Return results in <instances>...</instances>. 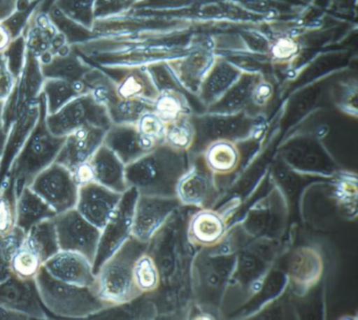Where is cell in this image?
Returning <instances> with one entry per match:
<instances>
[{
    "label": "cell",
    "instance_id": "obj_55",
    "mask_svg": "<svg viewBox=\"0 0 358 320\" xmlns=\"http://www.w3.org/2000/svg\"><path fill=\"white\" fill-rule=\"evenodd\" d=\"M71 173H72L73 177H74V180L78 184V186L90 183V182H94L93 168H92L91 163L90 162L76 167Z\"/></svg>",
    "mask_w": 358,
    "mask_h": 320
},
{
    "label": "cell",
    "instance_id": "obj_38",
    "mask_svg": "<svg viewBox=\"0 0 358 320\" xmlns=\"http://www.w3.org/2000/svg\"><path fill=\"white\" fill-rule=\"evenodd\" d=\"M22 242L36 252L45 263L60 250L53 219H45L31 228L24 234Z\"/></svg>",
    "mask_w": 358,
    "mask_h": 320
},
{
    "label": "cell",
    "instance_id": "obj_7",
    "mask_svg": "<svg viewBox=\"0 0 358 320\" xmlns=\"http://www.w3.org/2000/svg\"><path fill=\"white\" fill-rule=\"evenodd\" d=\"M45 310L57 317L92 318L110 307L96 292L95 286H80L56 279L45 268L35 277Z\"/></svg>",
    "mask_w": 358,
    "mask_h": 320
},
{
    "label": "cell",
    "instance_id": "obj_19",
    "mask_svg": "<svg viewBox=\"0 0 358 320\" xmlns=\"http://www.w3.org/2000/svg\"><path fill=\"white\" fill-rule=\"evenodd\" d=\"M22 35L26 39L27 51L43 64L55 55H64L72 51L66 37L56 29L49 13L35 8Z\"/></svg>",
    "mask_w": 358,
    "mask_h": 320
},
{
    "label": "cell",
    "instance_id": "obj_39",
    "mask_svg": "<svg viewBox=\"0 0 358 320\" xmlns=\"http://www.w3.org/2000/svg\"><path fill=\"white\" fill-rule=\"evenodd\" d=\"M133 274L136 288L142 295L154 294L160 288V272L154 257L148 250L136 259Z\"/></svg>",
    "mask_w": 358,
    "mask_h": 320
},
{
    "label": "cell",
    "instance_id": "obj_20",
    "mask_svg": "<svg viewBox=\"0 0 358 320\" xmlns=\"http://www.w3.org/2000/svg\"><path fill=\"white\" fill-rule=\"evenodd\" d=\"M0 305L24 314L29 319L49 318L39 297L35 278L24 279L12 274L0 282Z\"/></svg>",
    "mask_w": 358,
    "mask_h": 320
},
{
    "label": "cell",
    "instance_id": "obj_34",
    "mask_svg": "<svg viewBox=\"0 0 358 320\" xmlns=\"http://www.w3.org/2000/svg\"><path fill=\"white\" fill-rule=\"evenodd\" d=\"M330 196L343 217H357V175L356 173L339 169L330 177Z\"/></svg>",
    "mask_w": 358,
    "mask_h": 320
},
{
    "label": "cell",
    "instance_id": "obj_43",
    "mask_svg": "<svg viewBox=\"0 0 358 320\" xmlns=\"http://www.w3.org/2000/svg\"><path fill=\"white\" fill-rule=\"evenodd\" d=\"M15 185L9 175L0 187V235L11 232L16 227Z\"/></svg>",
    "mask_w": 358,
    "mask_h": 320
},
{
    "label": "cell",
    "instance_id": "obj_31",
    "mask_svg": "<svg viewBox=\"0 0 358 320\" xmlns=\"http://www.w3.org/2000/svg\"><path fill=\"white\" fill-rule=\"evenodd\" d=\"M201 156L205 165L217 179L234 175L242 163L241 144L225 140L209 144Z\"/></svg>",
    "mask_w": 358,
    "mask_h": 320
},
{
    "label": "cell",
    "instance_id": "obj_15",
    "mask_svg": "<svg viewBox=\"0 0 358 320\" xmlns=\"http://www.w3.org/2000/svg\"><path fill=\"white\" fill-rule=\"evenodd\" d=\"M29 187L38 194L55 211L56 214L76 206L78 184L72 173L58 163L54 162L41 171Z\"/></svg>",
    "mask_w": 358,
    "mask_h": 320
},
{
    "label": "cell",
    "instance_id": "obj_9",
    "mask_svg": "<svg viewBox=\"0 0 358 320\" xmlns=\"http://www.w3.org/2000/svg\"><path fill=\"white\" fill-rule=\"evenodd\" d=\"M282 165L291 173L330 179L341 166L320 137L312 133L291 136L278 150Z\"/></svg>",
    "mask_w": 358,
    "mask_h": 320
},
{
    "label": "cell",
    "instance_id": "obj_30",
    "mask_svg": "<svg viewBox=\"0 0 358 320\" xmlns=\"http://www.w3.org/2000/svg\"><path fill=\"white\" fill-rule=\"evenodd\" d=\"M90 163L93 168L94 182L118 194H124L129 189L125 179V165L108 146L102 144Z\"/></svg>",
    "mask_w": 358,
    "mask_h": 320
},
{
    "label": "cell",
    "instance_id": "obj_5",
    "mask_svg": "<svg viewBox=\"0 0 358 320\" xmlns=\"http://www.w3.org/2000/svg\"><path fill=\"white\" fill-rule=\"evenodd\" d=\"M148 244L129 236L96 273L95 289L102 300L114 307L142 296L134 282L136 259L148 250Z\"/></svg>",
    "mask_w": 358,
    "mask_h": 320
},
{
    "label": "cell",
    "instance_id": "obj_17",
    "mask_svg": "<svg viewBox=\"0 0 358 320\" xmlns=\"http://www.w3.org/2000/svg\"><path fill=\"white\" fill-rule=\"evenodd\" d=\"M181 207L177 198L139 194L134 209L131 236L148 244Z\"/></svg>",
    "mask_w": 358,
    "mask_h": 320
},
{
    "label": "cell",
    "instance_id": "obj_18",
    "mask_svg": "<svg viewBox=\"0 0 358 320\" xmlns=\"http://www.w3.org/2000/svg\"><path fill=\"white\" fill-rule=\"evenodd\" d=\"M138 194L135 188H129L122 194L116 210L101 230L97 252L94 259V273H97L102 263L131 235L134 209Z\"/></svg>",
    "mask_w": 358,
    "mask_h": 320
},
{
    "label": "cell",
    "instance_id": "obj_32",
    "mask_svg": "<svg viewBox=\"0 0 358 320\" xmlns=\"http://www.w3.org/2000/svg\"><path fill=\"white\" fill-rule=\"evenodd\" d=\"M261 73L244 72L238 81L205 112L210 114L234 115L247 112L250 106L251 92Z\"/></svg>",
    "mask_w": 358,
    "mask_h": 320
},
{
    "label": "cell",
    "instance_id": "obj_60",
    "mask_svg": "<svg viewBox=\"0 0 358 320\" xmlns=\"http://www.w3.org/2000/svg\"><path fill=\"white\" fill-rule=\"evenodd\" d=\"M1 106H3V103L0 104V129H3V119H1Z\"/></svg>",
    "mask_w": 358,
    "mask_h": 320
},
{
    "label": "cell",
    "instance_id": "obj_35",
    "mask_svg": "<svg viewBox=\"0 0 358 320\" xmlns=\"http://www.w3.org/2000/svg\"><path fill=\"white\" fill-rule=\"evenodd\" d=\"M91 68V64L72 49L70 53L64 55L53 56L48 64L41 66V72L45 79H62L76 82L83 80Z\"/></svg>",
    "mask_w": 358,
    "mask_h": 320
},
{
    "label": "cell",
    "instance_id": "obj_8",
    "mask_svg": "<svg viewBox=\"0 0 358 320\" xmlns=\"http://www.w3.org/2000/svg\"><path fill=\"white\" fill-rule=\"evenodd\" d=\"M194 127V145L189 154H201L203 150L215 141H231L242 144L257 139L264 129L263 116H250L247 112L234 115L203 114L192 115Z\"/></svg>",
    "mask_w": 358,
    "mask_h": 320
},
{
    "label": "cell",
    "instance_id": "obj_59",
    "mask_svg": "<svg viewBox=\"0 0 358 320\" xmlns=\"http://www.w3.org/2000/svg\"><path fill=\"white\" fill-rule=\"evenodd\" d=\"M8 133L3 129H0V160L3 158L5 152L6 143H7Z\"/></svg>",
    "mask_w": 358,
    "mask_h": 320
},
{
    "label": "cell",
    "instance_id": "obj_37",
    "mask_svg": "<svg viewBox=\"0 0 358 320\" xmlns=\"http://www.w3.org/2000/svg\"><path fill=\"white\" fill-rule=\"evenodd\" d=\"M152 110L166 124L194 114L189 101L182 89H161L152 103Z\"/></svg>",
    "mask_w": 358,
    "mask_h": 320
},
{
    "label": "cell",
    "instance_id": "obj_3",
    "mask_svg": "<svg viewBox=\"0 0 358 320\" xmlns=\"http://www.w3.org/2000/svg\"><path fill=\"white\" fill-rule=\"evenodd\" d=\"M236 259V253L222 252L215 247L196 249L189 272L192 307L199 313L194 319L221 318L220 309Z\"/></svg>",
    "mask_w": 358,
    "mask_h": 320
},
{
    "label": "cell",
    "instance_id": "obj_26",
    "mask_svg": "<svg viewBox=\"0 0 358 320\" xmlns=\"http://www.w3.org/2000/svg\"><path fill=\"white\" fill-rule=\"evenodd\" d=\"M106 131V129L89 127L66 136L55 162L70 171L90 162L98 148L103 144Z\"/></svg>",
    "mask_w": 358,
    "mask_h": 320
},
{
    "label": "cell",
    "instance_id": "obj_41",
    "mask_svg": "<svg viewBox=\"0 0 358 320\" xmlns=\"http://www.w3.org/2000/svg\"><path fill=\"white\" fill-rule=\"evenodd\" d=\"M48 13L53 24H55L56 29L66 37L71 47L95 38V34L91 29L85 28L78 22L71 20L59 11L55 6H53Z\"/></svg>",
    "mask_w": 358,
    "mask_h": 320
},
{
    "label": "cell",
    "instance_id": "obj_61",
    "mask_svg": "<svg viewBox=\"0 0 358 320\" xmlns=\"http://www.w3.org/2000/svg\"><path fill=\"white\" fill-rule=\"evenodd\" d=\"M3 60V54L0 53V62Z\"/></svg>",
    "mask_w": 358,
    "mask_h": 320
},
{
    "label": "cell",
    "instance_id": "obj_25",
    "mask_svg": "<svg viewBox=\"0 0 358 320\" xmlns=\"http://www.w3.org/2000/svg\"><path fill=\"white\" fill-rule=\"evenodd\" d=\"M43 268L60 282L80 286H95L93 263L80 253L59 250L45 261Z\"/></svg>",
    "mask_w": 358,
    "mask_h": 320
},
{
    "label": "cell",
    "instance_id": "obj_40",
    "mask_svg": "<svg viewBox=\"0 0 358 320\" xmlns=\"http://www.w3.org/2000/svg\"><path fill=\"white\" fill-rule=\"evenodd\" d=\"M152 110V103L135 99L119 98L110 108H106L113 124L136 125L144 112Z\"/></svg>",
    "mask_w": 358,
    "mask_h": 320
},
{
    "label": "cell",
    "instance_id": "obj_49",
    "mask_svg": "<svg viewBox=\"0 0 358 320\" xmlns=\"http://www.w3.org/2000/svg\"><path fill=\"white\" fill-rule=\"evenodd\" d=\"M301 52V43L295 37L282 35L272 41L269 55L273 62L287 64L292 62Z\"/></svg>",
    "mask_w": 358,
    "mask_h": 320
},
{
    "label": "cell",
    "instance_id": "obj_45",
    "mask_svg": "<svg viewBox=\"0 0 358 320\" xmlns=\"http://www.w3.org/2000/svg\"><path fill=\"white\" fill-rule=\"evenodd\" d=\"M96 0H55L54 6L74 22L91 29L95 22Z\"/></svg>",
    "mask_w": 358,
    "mask_h": 320
},
{
    "label": "cell",
    "instance_id": "obj_48",
    "mask_svg": "<svg viewBox=\"0 0 358 320\" xmlns=\"http://www.w3.org/2000/svg\"><path fill=\"white\" fill-rule=\"evenodd\" d=\"M275 89L273 83L263 74H259L252 87L250 106L247 114L250 116H263L269 104L273 100Z\"/></svg>",
    "mask_w": 358,
    "mask_h": 320
},
{
    "label": "cell",
    "instance_id": "obj_22",
    "mask_svg": "<svg viewBox=\"0 0 358 320\" xmlns=\"http://www.w3.org/2000/svg\"><path fill=\"white\" fill-rule=\"evenodd\" d=\"M122 194L96 182H90L79 186L75 209L87 221L102 230L116 210Z\"/></svg>",
    "mask_w": 358,
    "mask_h": 320
},
{
    "label": "cell",
    "instance_id": "obj_42",
    "mask_svg": "<svg viewBox=\"0 0 358 320\" xmlns=\"http://www.w3.org/2000/svg\"><path fill=\"white\" fill-rule=\"evenodd\" d=\"M192 115L166 124L164 139V143L166 145L171 146L173 150H180V152H190L194 145V138H196Z\"/></svg>",
    "mask_w": 358,
    "mask_h": 320
},
{
    "label": "cell",
    "instance_id": "obj_1",
    "mask_svg": "<svg viewBox=\"0 0 358 320\" xmlns=\"http://www.w3.org/2000/svg\"><path fill=\"white\" fill-rule=\"evenodd\" d=\"M282 250V240L259 238L236 252V263L224 293L220 316L226 317L248 305L264 291Z\"/></svg>",
    "mask_w": 358,
    "mask_h": 320
},
{
    "label": "cell",
    "instance_id": "obj_53",
    "mask_svg": "<svg viewBox=\"0 0 358 320\" xmlns=\"http://www.w3.org/2000/svg\"><path fill=\"white\" fill-rule=\"evenodd\" d=\"M159 92L164 89H181L166 62L158 61L146 66Z\"/></svg>",
    "mask_w": 358,
    "mask_h": 320
},
{
    "label": "cell",
    "instance_id": "obj_50",
    "mask_svg": "<svg viewBox=\"0 0 358 320\" xmlns=\"http://www.w3.org/2000/svg\"><path fill=\"white\" fill-rule=\"evenodd\" d=\"M136 127L142 136L157 145L164 143L166 123L154 110H150L144 112L136 123Z\"/></svg>",
    "mask_w": 358,
    "mask_h": 320
},
{
    "label": "cell",
    "instance_id": "obj_13",
    "mask_svg": "<svg viewBox=\"0 0 358 320\" xmlns=\"http://www.w3.org/2000/svg\"><path fill=\"white\" fill-rule=\"evenodd\" d=\"M220 196L217 177L205 165L201 154H190V164L178 182L176 198L187 208H211Z\"/></svg>",
    "mask_w": 358,
    "mask_h": 320
},
{
    "label": "cell",
    "instance_id": "obj_16",
    "mask_svg": "<svg viewBox=\"0 0 358 320\" xmlns=\"http://www.w3.org/2000/svg\"><path fill=\"white\" fill-rule=\"evenodd\" d=\"M60 250L80 253L94 263L101 230L73 208L53 217Z\"/></svg>",
    "mask_w": 358,
    "mask_h": 320
},
{
    "label": "cell",
    "instance_id": "obj_54",
    "mask_svg": "<svg viewBox=\"0 0 358 320\" xmlns=\"http://www.w3.org/2000/svg\"><path fill=\"white\" fill-rule=\"evenodd\" d=\"M16 82L17 79L10 72L3 58L0 62V103H3L9 98L15 87Z\"/></svg>",
    "mask_w": 358,
    "mask_h": 320
},
{
    "label": "cell",
    "instance_id": "obj_4",
    "mask_svg": "<svg viewBox=\"0 0 358 320\" xmlns=\"http://www.w3.org/2000/svg\"><path fill=\"white\" fill-rule=\"evenodd\" d=\"M190 164L189 152L159 144L145 156L125 166L129 188L139 194L176 198L178 182Z\"/></svg>",
    "mask_w": 358,
    "mask_h": 320
},
{
    "label": "cell",
    "instance_id": "obj_14",
    "mask_svg": "<svg viewBox=\"0 0 358 320\" xmlns=\"http://www.w3.org/2000/svg\"><path fill=\"white\" fill-rule=\"evenodd\" d=\"M45 81L39 60L27 51L26 62L11 95L1 106L3 129L9 133L16 119L38 101Z\"/></svg>",
    "mask_w": 358,
    "mask_h": 320
},
{
    "label": "cell",
    "instance_id": "obj_29",
    "mask_svg": "<svg viewBox=\"0 0 358 320\" xmlns=\"http://www.w3.org/2000/svg\"><path fill=\"white\" fill-rule=\"evenodd\" d=\"M243 73L227 58L217 57L196 95L205 110L215 103L240 79Z\"/></svg>",
    "mask_w": 358,
    "mask_h": 320
},
{
    "label": "cell",
    "instance_id": "obj_62",
    "mask_svg": "<svg viewBox=\"0 0 358 320\" xmlns=\"http://www.w3.org/2000/svg\"><path fill=\"white\" fill-rule=\"evenodd\" d=\"M31 3H35V1H38V0H29Z\"/></svg>",
    "mask_w": 358,
    "mask_h": 320
},
{
    "label": "cell",
    "instance_id": "obj_56",
    "mask_svg": "<svg viewBox=\"0 0 358 320\" xmlns=\"http://www.w3.org/2000/svg\"><path fill=\"white\" fill-rule=\"evenodd\" d=\"M17 0H0V24L16 11Z\"/></svg>",
    "mask_w": 358,
    "mask_h": 320
},
{
    "label": "cell",
    "instance_id": "obj_24",
    "mask_svg": "<svg viewBox=\"0 0 358 320\" xmlns=\"http://www.w3.org/2000/svg\"><path fill=\"white\" fill-rule=\"evenodd\" d=\"M217 58L211 50L201 49L179 59L169 60L166 64L181 89L196 96Z\"/></svg>",
    "mask_w": 358,
    "mask_h": 320
},
{
    "label": "cell",
    "instance_id": "obj_2",
    "mask_svg": "<svg viewBox=\"0 0 358 320\" xmlns=\"http://www.w3.org/2000/svg\"><path fill=\"white\" fill-rule=\"evenodd\" d=\"M181 208L169 219L164 227L154 236L148 242V252L154 257L159 272H160L161 286L154 294L150 295V298L156 303L167 291L163 303L173 299V307L177 303V309H181L178 295L183 292H190L189 272L192 255L188 250L187 238H186V224ZM176 312V307L173 309Z\"/></svg>",
    "mask_w": 358,
    "mask_h": 320
},
{
    "label": "cell",
    "instance_id": "obj_23",
    "mask_svg": "<svg viewBox=\"0 0 358 320\" xmlns=\"http://www.w3.org/2000/svg\"><path fill=\"white\" fill-rule=\"evenodd\" d=\"M228 228L225 213L213 208H199L189 215L186 238L192 248H209L221 242Z\"/></svg>",
    "mask_w": 358,
    "mask_h": 320
},
{
    "label": "cell",
    "instance_id": "obj_21",
    "mask_svg": "<svg viewBox=\"0 0 358 320\" xmlns=\"http://www.w3.org/2000/svg\"><path fill=\"white\" fill-rule=\"evenodd\" d=\"M96 66L112 79L116 87L117 95L121 99L142 100L150 103H154L156 100L159 89L146 66Z\"/></svg>",
    "mask_w": 358,
    "mask_h": 320
},
{
    "label": "cell",
    "instance_id": "obj_10",
    "mask_svg": "<svg viewBox=\"0 0 358 320\" xmlns=\"http://www.w3.org/2000/svg\"><path fill=\"white\" fill-rule=\"evenodd\" d=\"M289 221V206L286 194L274 186L267 196L257 201L238 221L247 235L282 240Z\"/></svg>",
    "mask_w": 358,
    "mask_h": 320
},
{
    "label": "cell",
    "instance_id": "obj_28",
    "mask_svg": "<svg viewBox=\"0 0 358 320\" xmlns=\"http://www.w3.org/2000/svg\"><path fill=\"white\" fill-rule=\"evenodd\" d=\"M41 98V97H39ZM41 116V100L33 103L26 112H22L12 125L8 133L7 143L3 158L0 160V187L5 182L10 168L17 154H20L29 136L34 129Z\"/></svg>",
    "mask_w": 358,
    "mask_h": 320
},
{
    "label": "cell",
    "instance_id": "obj_27",
    "mask_svg": "<svg viewBox=\"0 0 358 320\" xmlns=\"http://www.w3.org/2000/svg\"><path fill=\"white\" fill-rule=\"evenodd\" d=\"M103 144L108 146L123 164H131L154 150L157 144L142 136L136 125L112 124L106 131Z\"/></svg>",
    "mask_w": 358,
    "mask_h": 320
},
{
    "label": "cell",
    "instance_id": "obj_57",
    "mask_svg": "<svg viewBox=\"0 0 358 320\" xmlns=\"http://www.w3.org/2000/svg\"><path fill=\"white\" fill-rule=\"evenodd\" d=\"M17 319H29V318L24 314L18 313V312L13 311V310L0 305V320Z\"/></svg>",
    "mask_w": 358,
    "mask_h": 320
},
{
    "label": "cell",
    "instance_id": "obj_52",
    "mask_svg": "<svg viewBox=\"0 0 358 320\" xmlns=\"http://www.w3.org/2000/svg\"><path fill=\"white\" fill-rule=\"evenodd\" d=\"M139 1L141 0H96L95 20L124 13Z\"/></svg>",
    "mask_w": 358,
    "mask_h": 320
},
{
    "label": "cell",
    "instance_id": "obj_11",
    "mask_svg": "<svg viewBox=\"0 0 358 320\" xmlns=\"http://www.w3.org/2000/svg\"><path fill=\"white\" fill-rule=\"evenodd\" d=\"M48 129L57 137H66L81 129H110L113 124L108 110L90 94L79 96L52 115H47Z\"/></svg>",
    "mask_w": 358,
    "mask_h": 320
},
{
    "label": "cell",
    "instance_id": "obj_33",
    "mask_svg": "<svg viewBox=\"0 0 358 320\" xmlns=\"http://www.w3.org/2000/svg\"><path fill=\"white\" fill-rule=\"evenodd\" d=\"M56 212L30 187L24 188L16 201V227L24 234L41 221L51 219Z\"/></svg>",
    "mask_w": 358,
    "mask_h": 320
},
{
    "label": "cell",
    "instance_id": "obj_6",
    "mask_svg": "<svg viewBox=\"0 0 358 320\" xmlns=\"http://www.w3.org/2000/svg\"><path fill=\"white\" fill-rule=\"evenodd\" d=\"M41 116L26 143L20 150L8 175L13 179L16 196L24 188L30 186L33 180L55 162L66 137L54 136L45 123L47 106L43 94L41 95Z\"/></svg>",
    "mask_w": 358,
    "mask_h": 320
},
{
    "label": "cell",
    "instance_id": "obj_36",
    "mask_svg": "<svg viewBox=\"0 0 358 320\" xmlns=\"http://www.w3.org/2000/svg\"><path fill=\"white\" fill-rule=\"evenodd\" d=\"M41 94L45 97L47 115H52L75 98L89 94V91L83 80L71 82L62 79H45Z\"/></svg>",
    "mask_w": 358,
    "mask_h": 320
},
{
    "label": "cell",
    "instance_id": "obj_58",
    "mask_svg": "<svg viewBox=\"0 0 358 320\" xmlns=\"http://www.w3.org/2000/svg\"><path fill=\"white\" fill-rule=\"evenodd\" d=\"M13 41L9 31L6 29L3 24H0V53L3 54L11 41Z\"/></svg>",
    "mask_w": 358,
    "mask_h": 320
},
{
    "label": "cell",
    "instance_id": "obj_47",
    "mask_svg": "<svg viewBox=\"0 0 358 320\" xmlns=\"http://www.w3.org/2000/svg\"><path fill=\"white\" fill-rule=\"evenodd\" d=\"M24 238V232L18 227L5 235H0V282L12 275V257Z\"/></svg>",
    "mask_w": 358,
    "mask_h": 320
},
{
    "label": "cell",
    "instance_id": "obj_51",
    "mask_svg": "<svg viewBox=\"0 0 358 320\" xmlns=\"http://www.w3.org/2000/svg\"><path fill=\"white\" fill-rule=\"evenodd\" d=\"M27 57L26 39L24 35L16 37L3 53V58L8 68L16 79L22 74Z\"/></svg>",
    "mask_w": 358,
    "mask_h": 320
},
{
    "label": "cell",
    "instance_id": "obj_46",
    "mask_svg": "<svg viewBox=\"0 0 358 320\" xmlns=\"http://www.w3.org/2000/svg\"><path fill=\"white\" fill-rule=\"evenodd\" d=\"M357 78L338 81L333 87V103L343 114L357 118Z\"/></svg>",
    "mask_w": 358,
    "mask_h": 320
},
{
    "label": "cell",
    "instance_id": "obj_63",
    "mask_svg": "<svg viewBox=\"0 0 358 320\" xmlns=\"http://www.w3.org/2000/svg\"><path fill=\"white\" fill-rule=\"evenodd\" d=\"M0 104H1V103H0Z\"/></svg>",
    "mask_w": 358,
    "mask_h": 320
},
{
    "label": "cell",
    "instance_id": "obj_44",
    "mask_svg": "<svg viewBox=\"0 0 358 320\" xmlns=\"http://www.w3.org/2000/svg\"><path fill=\"white\" fill-rule=\"evenodd\" d=\"M43 266L38 254L22 242L12 257L11 271L17 277L31 279L36 277Z\"/></svg>",
    "mask_w": 358,
    "mask_h": 320
},
{
    "label": "cell",
    "instance_id": "obj_12",
    "mask_svg": "<svg viewBox=\"0 0 358 320\" xmlns=\"http://www.w3.org/2000/svg\"><path fill=\"white\" fill-rule=\"evenodd\" d=\"M324 273V253L317 245H299L289 252L284 274L287 289L294 296H307L320 284Z\"/></svg>",
    "mask_w": 358,
    "mask_h": 320
}]
</instances>
